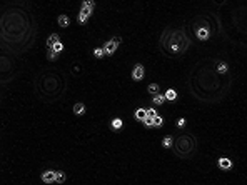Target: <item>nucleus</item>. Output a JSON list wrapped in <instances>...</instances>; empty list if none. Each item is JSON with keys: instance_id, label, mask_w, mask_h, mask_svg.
Masks as SVG:
<instances>
[{"instance_id": "obj_1", "label": "nucleus", "mask_w": 247, "mask_h": 185, "mask_svg": "<svg viewBox=\"0 0 247 185\" xmlns=\"http://www.w3.org/2000/svg\"><path fill=\"white\" fill-rule=\"evenodd\" d=\"M174 147H175V152H177L179 155H182V157H187V155L190 153L194 148H195V140H194L192 137H187V135H184V137H179V139L175 140Z\"/></svg>"}, {"instance_id": "obj_20", "label": "nucleus", "mask_w": 247, "mask_h": 185, "mask_svg": "<svg viewBox=\"0 0 247 185\" xmlns=\"http://www.w3.org/2000/svg\"><path fill=\"white\" fill-rule=\"evenodd\" d=\"M94 55H95L97 58H102V57L105 55V50H104V48H95V50H94Z\"/></svg>"}, {"instance_id": "obj_18", "label": "nucleus", "mask_w": 247, "mask_h": 185, "mask_svg": "<svg viewBox=\"0 0 247 185\" xmlns=\"http://www.w3.org/2000/svg\"><path fill=\"white\" fill-rule=\"evenodd\" d=\"M112 129H115V130L122 129V120H120V119H114L112 120Z\"/></svg>"}, {"instance_id": "obj_15", "label": "nucleus", "mask_w": 247, "mask_h": 185, "mask_svg": "<svg viewBox=\"0 0 247 185\" xmlns=\"http://www.w3.org/2000/svg\"><path fill=\"white\" fill-rule=\"evenodd\" d=\"M147 90H149V94L156 95V94H159V85L157 84H151V85L147 87Z\"/></svg>"}, {"instance_id": "obj_3", "label": "nucleus", "mask_w": 247, "mask_h": 185, "mask_svg": "<svg viewBox=\"0 0 247 185\" xmlns=\"http://www.w3.org/2000/svg\"><path fill=\"white\" fill-rule=\"evenodd\" d=\"M119 42H120V38H112V40H109L105 43V47H104L105 55H114L115 50H117V47H119Z\"/></svg>"}, {"instance_id": "obj_24", "label": "nucleus", "mask_w": 247, "mask_h": 185, "mask_svg": "<svg viewBox=\"0 0 247 185\" xmlns=\"http://www.w3.org/2000/svg\"><path fill=\"white\" fill-rule=\"evenodd\" d=\"M48 58H50V60H55V58H57V52L52 50V48H48Z\"/></svg>"}, {"instance_id": "obj_27", "label": "nucleus", "mask_w": 247, "mask_h": 185, "mask_svg": "<svg viewBox=\"0 0 247 185\" xmlns=\"http://www.w3.org/2000/svg\"><path fill=\"white\" fill-rule=\"evenodd\" d=\"M185 125V119H179L177 120V127H184Z\"/></svg>"}, {"instance_id": "obj_23", "label": "nucleus", "mask_w": 247, "mask_h": 185, "mask_svg": "<svg viewBox=\"0 0 247 185\" xmlns=\"http://www.w3.org/2000/svg\"><path fill=\"white\" fill-rule=\"evenodd\" d=\"M162 124H164V119H162V117H159V115H157L156 119H154V127H161Z\"/></svg>"}, {"instance_id": "obj_17", "label": "nucleus", "mask_w": 247, "mask_h": 185, "mask_svg": "<svg viewBox=\"0 0 247 185\" xmlns=\"http://www.w3.org/2000/svg\"><path fill=\"white\" fill-rule=\"evenodd\" d=\"M142 122H144L145 127H154V117H149V115H147Z\"/></svg>"}, {"instance_id": "obj_25", "label": "nucleus", "mask_w": 247, "mask_h": 185, "mask_svg": "<svg viewBox=\"0 0 247 185\" xmlns=\"http://www.w3.org/2000/svg\"><path fill=\"white\" fill-rule=\"evenodd\" d=\"M82 7H90V8H94V0H84Z\"/></svg>"}, {"instance_id": "obj_5", "label": "nucleus", "mask_w": 247, "mask_h": 185, "mask_svg": "<svg viewBox=\"0 0 247 185\" xmlns=\"http://www.w3.org/2000/svg\"><path fill=\"white\" fill-rule=\"evenodd\" d=\"M55 175L57 172H52V170H47V172L42 173V180L45 183H50V182H55Z\"/></svg>"}, {"instance_id": "obj_14", "label": "nucleus", "mask_w": 247, "mask_h": 185, "mask_svg": "<svg viewBox=\"0 0 247 185\" xmlns=\"http://www.w3.org/2000/svg\"><path fill=\"white\" fill-rule=\"evenodd\" d=\"M145 117H147V110H144V109H139L137 112H135V119H137V120H144Z\"/></svg>"}, {"instance_id": "obj_16", "label": "nucleus", "mask_w": 247, "mask_h": 185, "mask_svg": "<svg viewBox=\"0 0 247 185\" xmlns=\"http://www.w3.org/2000/svg\"><path fill=\"white\" fill-rule=\"evenodd\" d=\"M227 70H229L227 64H224V62H222V64H217V72H219V74H225Z\"/></svg>"}, {"instance_id": "obj_22", "label": "nucleus", "mask_w": 247, "mask_h": 185, "mask_svg": "<svg viewBox=\"0 0 247 185\" xmlns=\"http://www.w3.org/2000/svg\"><path fill=\"white\" fill-rule=\"evenodd\" d=\"M52 50H55L57 53H60L62 50H64V45H62V43H60V40H59V42H57V43H55V45H54V47H52Z\"/></svg>"}, {"instance_id": "obj_26", "label": "nucleus", "mask_w": 247, "mask_h": 185, "mask_svg": "<svg viewBox=\"0 0 247 185\" xmlns=\"http://www.w3.org/2000/svg\"><path fill=\"white\" fill-rule=\"evenodd\" d=\"M147 115H149V117H154V119H156V117H157L156 109H149V110H147Z\"/></svg>"}, {"instance_id": "obj_7", "label": "nucleus", "mask_w": 247, "mask_h": 185, "mask_svg": "<svg viewBox=\"0 0 247 185\" xmlns=\"http://www.w3.org/2000/svg\"><path fill=\"white\" fill-rule=\"evenodd\" d=\"M209 28L207 27H200V28H197V38H199V40H207V38H209Z\"/></svg>"}, {"instance_id": "obj_11", "label": "nucleus", "mask_w": 247, "mask_h": 185, "mask_svg": "<svg viewBox=\"0 0 247 185\" xmlns=\"http://www.w3.org/2000/svg\"><path fill=\"white\" fill-rule=\"evenodd\" d=\"M164 95H165V99H167V100H175V99H177V92L174 90V89H169Z\"/></svg>"}, {"instance_id": "obj_9", "label": "nucleus", "mask_w": 247, "mask_h": 185, "mask_svg": "<svg viewBox=\"0 0 247 185\" xmlns=\"http://www.w3.org/2000/svg\"><path fill=\"white\" fill-rule=\"evenodd\" d=\"M57 42H59V35H57V33H52V35L48 37V40H47V45H48V48H52V47H54Z\"/></svg>"}, {"instance_id": "obj_21", "label": "nucleus", "mask_w": 247, "mask_h": 185, "mask_svg": "<svg viewBox=\"0 0 247 185\" xmlns=\"http://www.w3.org/2000/svg\"><path fill=\"white\" fill-rule=\"evenodd\" d=\"M64 180H65V173H64V172H57V175H55V182L62 183Z\"/></svg>"}, {"instance_id": "obj_10", "label": "nucleus", "mask_w": 247, "mask_h": 185, "mask_svg": "<svg viewBox=\"0 0 247 185\" xmlns=\"http://www.w3.org/2000/svg\"><path fill=\"white\" fill-rule=\"evenodd\" d=\"M164 100H165V95H164V94H156V95H154V104H156V105H162Z\"/></svg>"}, {"instance_id": "obj_6", "label": "nucleus", "mask_w": 247, "mask_h": 185, "mask_svg": "<svg viewBox=\"0 0 247 185\" xmlns=\"http://www.w3.org/2000/svg\"><path fill=\"white\" fill-rule=\"evenodd\" d=\"M132 79L134 80H142L144 79V67L142 65H135V69L132 72Z\"/></svg>"}, {"instance_id": "obj_4", "label": "nucleus", "mask_w": 247, "mask_h": 185, "mask_svg": "<svg viewBox=\"0 0 247 185\" xmlns=\"http://www.w3.org/2000/svg\"><path fill=\"white\" fill-rule=\"evenodd\" d=\"M92 10H94V8H90V7H82V10L79 13V22L80 23H85L87 18L92 15Z\"/></svg>"}, {"instance_id": "obj_12", "label": "nucleus", "mask_w": 247, "mask_h": 185, "mask_svg": "<svg viewBox=\"0 0 247 185\" xmlns=\"http://www.w3.org/2000/svg\"><path fill=\"white\" fill-rule=\"evenodd\" d=\"M84 112H85V105H84V104H75V105H74V114L82 115Z\"/></svg>"}, {"instance_id": "obj_13", "label": "nucleus", "mask_w": 247, "mask_h": 185, "mask_svg": "<svg viewBox=\"0 0 247 185\" xmlns=\"http://www.w3.org/2000/svg\"><path fill=\"white\" fill-rule=\"evenodd\" d=\"M59 23H60V27H69L70 18L67 17V15H60V17H59Z\"/></svg>"}, {"instance_id": "obj_8", "label": "nucleus", "mask_w": 247, "mask_h": 185, "mask_svg": "<svg viewBox=\"0 0 247 185\" xmlns=\"http://www.w3.org/2000/svg\"><path fill=\"white\" fill-rule=\"evenodd\" d=\"M217 165H219L220 168L227 170V168H230V167H232V162H230L229 158H219V162H217Z\"/></svg>"}, {"instance_id": "obj_19", "label": "nucleus", "mask_w": 247, "mask_h": 185, "mask_svg": "<svg viewBox=\"0 0 247 185\" xmlns=\"http://www.w3.org/2000/svg\"><path fill=\"white\" fill-rule=\"evenodd\" d=\"M172 142H174V140H172V137H165V139L162 140V147H165V148L172 147Z\"/></svg>"}, {"instance_id": "obj_2", "label": "nucleus", "mask_w": 247, "mask_h": 185, "mask_svg": "<svg viewBox=\"0 0 247 185\" xmlns=\"http://www.w3.org/2000/svg\"><path fill=\"white\" fill-rule=\"evenodd\" d=\"M187 45H189V40L182 32H172V38L169 42V48L174 53H184Z\"/></svg>"}]
</instances>
